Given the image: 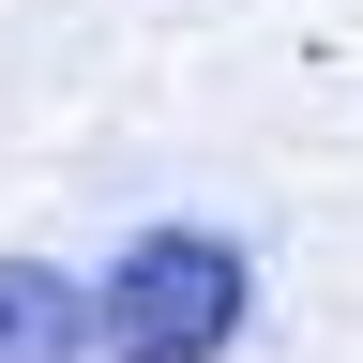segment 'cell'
<instances>
[{
	"instance_id": "1",
	"label": "cell",
	"mask_w": 363,
	"mask_h": 363,
	"mask_svg": "<svg viewBox=\"0 0 363 363\" xmlns=\"http://www.w3.org/2000/svg\"><path fill=\"white\" fill-rule=\"evenodd\" d=\"M257 318V257L227 227H136L91 272V348L106 363H227Z\"/></svg>"
},
{
	"instance_id": "2",
	"label": "cell",
	"mask_w": 363,
	"mask_h": 363,
	"mask_svg": "<svg viewBox=\"0 0 363 363\" xmlns=\"http://www.w3.org/2000/svg\"><path fill=\"white\" fill-rule=\"evenodd\" d=\"M0 363H91V288L61 257H0Z\"/></svg>"
}]
</instances>
